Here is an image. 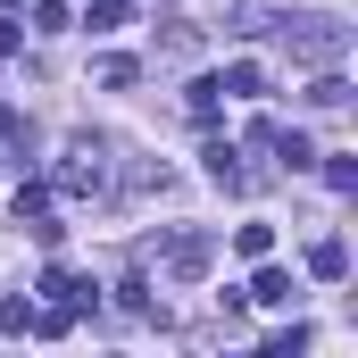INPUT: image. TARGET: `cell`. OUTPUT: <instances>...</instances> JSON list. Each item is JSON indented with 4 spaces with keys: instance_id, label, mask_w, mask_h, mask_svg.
<instances>
[{
    "instance_id": "cell-1",
    "label": "cell",
    "mask_w": 358,
    "mask_h": 358,
    "mask_svg": "<svg viewBox=\"0 0 358 358\" xmlns=\"http://www.w3.org/2000/svg\"><path fill=\"white\" fill-rule=\"evenodd\" d=\"M275 34H283V50H292L300 67H342V59H350V25L325 17V8H308V17H275Z\"/></svg>"
},
{
    "instance_id": "cell-7",
    "label": "cell",
    "mask_w": 358,
    "mask_h": 358,
    "mask_svg": "<svg viewBox=\"0 0 358 358\" xmlns=\"http://www.w3.org/2000/svg\"><path fill=\"white\" fill-rule=\"evenodd\" d=\"M308 275H325V283H342V275H350V242H334V234H325V242L308 250Z\"/></svg>"
},
{
    "instance_id": "cell-14",
    "label": "cell",
    "mask_w": 358,
    "mask_h": 358,
    "mask_svg": "<svg viewBox=\"0 0 358 358\" xmlns=\"http://www.w3.org/2000/svg\"><path fill=\"white\" fill-rule=\"evenodd\" d=\"M234 250H242V259H267L275 234H267V225H242V234H234Z\"/></svg>"
},
{
    "instance_id": "cell-13",
    "label": "cell",
    "mask_w": 358,
    "mask_h": 358,
    "mask_svg": "<svg viewBox=\"0 0 358 358\" xmlns=\"http://www.w3.org/2000/svg\"><path fill=\"white\" fill-rule=\"evenodd\" d=\"M25 25H34V34H67V8H59V0H34V17H25Z\"/></svg>"
},
{
    "instance_id": "cell-2",
    "label": "cell",
    "mask_w": 358,
    "mask_h": 358,
    "mask_svg": "<svg viewBox=\"0 0 358 358\" xmlns=\"http://www.w3.org/2000/svg\"><path fill=\"white\" fill-rule=\"evenodd\" d=\"M59 192L84 200V192H108V142H67V167H59Z\"/></svg>"
},
{
    "instance_id": "cell-10",
    "label": "cell",
    "mask_w": 358,
    "mask_h": 358,
    "mask_svg": "<svg viewBox=\"0 0 358 358\" xmlns=\"http://www.w3.org/2000/svg\"><path fill=\"white\" fill-rule=\"evenodd\" d=\"M200 159H208V176L225 183V192H234V183H242V167H234V159H242V150H234V142H208V150H200Z\"/></svg>"
},
{
    "instance_id": "cell-3",
    "label": "cell",
    "mask_w": 358,
    "mask_h": 358,
    "mask_svg": "<svg viewBox=\"0 0 358 358\" xmlns=\"http://www.w3.org/2000/svg\"><path fill=\"white\" fill-rule=\"evenodd\" d=\"M208 259H217V242L208 234H167V267L192 283V275H208Z\"/></svg>"
},
{
    "instance_id": "cell-9",
    "label": "cell",
    "mask_w": 358,
    "mask_h": 358,
    "mask_svg": "<svg viewBox=\"0 0 358 358\" xmlns=\"http://www.w3.org/2000/svg\"><path fill=\"white\" fill-rule=\"evenodd\" d=\"M92 76H100V84H108V92H125V84H142V67H134V59H125V50H100V59H92Z\"/></svg>"
},
{
    "instance_id": "cell-4",
    "label": "cell",
    "mask_w": 358,
    "mask_h": 358,
    "mask_svg": "<svg viewBox=\"0 0 358 358\" xmlns=\"http://www.w3.org/2000/svg\"><path fill=\"white\" fill-rule=\"evenodd\" d=\"M42 292H50L59 308H92V283H84L76 267H50V275H42Z\"/></svg>"
},
{
    "instance_id": "cell-12",
    "label": "cell",
    "mask_w": 358,
    "mask_h": 358,
    "mask_svg": "<svg viewBox=\"0 0 358 358\" xmlns=\"http://www.w3.org/2000/svg\"><path fill=\"white\" fill-rule=\"evenodd\" d=\"M192 50H200V34H192V25H167V34H159V59H192Z\"/></svg>"
},
{
    "instance_id": "cell-8",
    "label": "cell",
    "mask_w": 358,
    "mask_h": 358,
    "mask_svg": "<svg viewBox=\"0 0 358 358\" xmlns=\"http://www.w3.org/2000/svg\"><path fill=\"white\" fill-rule=\"evenodd\" d=\"M217 92H234V100H259V92H267V67H259V59H234Z\"/></svg>"
},
{
    "instance_id": "cell-15",
    "label": "cell",
    "mask_w": 358,
    "mask_h": 358,
    "mask_svg": "<svg viewBox=\"0 0 358 358\" xmlns=\"http://www.w3.org/2000/svg\"><path fill=\"white\" fill-rule=\"evenodd\" d=\"M17 50H25V25H17V17L0 8V59H17Z\"/></svg>"
},
{
    "instance_id": "cell-6",
    "label": "cell",
    "mask_w": 358,
    "mask_h": 358,
    "mask_svg": "<svg viewBox=\"0 0 358 358\" xmlns=\"http://www.w3.org/2000/svg\"><path fill=\"white\" fill-rule=\"evenodd\" d=\"M267 150L283 159V167H317V142H308V134H292V125H275V134H267Z\"/></svg>"
},
{
    "instance_id": "cell-16",
    "label": "cell",
    "mask_w": 358,
    "mask_h": 358,
    "mask_svg": "<svg viewBox=\"0 0 358 358\" xmlns=\"http://www.w3.org/2000/svg\"><path fill=\"white\" fill-rule=\"evenodd\" d=\"M25 317H34L25 300H0V334H25Z\"/></svg>"
},
{
    "instance_id": "cell-11",
    "label": "cell",
    "mask_w": 358,
    "mask_h": 358,
    "mask_svg": "<svg viewBox=\"0 0 358 358\" xmlns=\"http://www.w3.org/2000/svg\"><path fill=\"white\" fill-rule=\"evenodd\" d=\"M308 100H317V108H342V100H350V84H342V67H317V84H308Z\"/></svg>"
},
{
    "instance_id": "cell-5",
    "label": "cell",
    "mask_w": 358,
    "mask_h": 358,
    "mask_svg": "<svg viewBox=\"0 0 358 358\" xmlns=\"http://www.w3.org/2000/svg\"><path fill=\"white\" fill-rule=\"evenodd\" d=\"M250 300H267V308H283V300H292V267H275V259H259V275H250Z\"/></svg>"
}]
</instances>
